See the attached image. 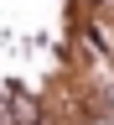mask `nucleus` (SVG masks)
<instances>
[{"label": "nucleus", "instance_id": "obj_1", "mask_svg": "<svg viewBox=\"0 0 114 125\" xmlns=\"http://www.w3.org/2000/svg\"><path fill=\"white\" fill-rule=\"evenodd\" d=\"M5 99H10V115L21 120V125H36V104H31V94H26V89H16V83H10V89H5Z\"/></svg>", "mask_w": 114, "mask_h": 125}]
</instances>
